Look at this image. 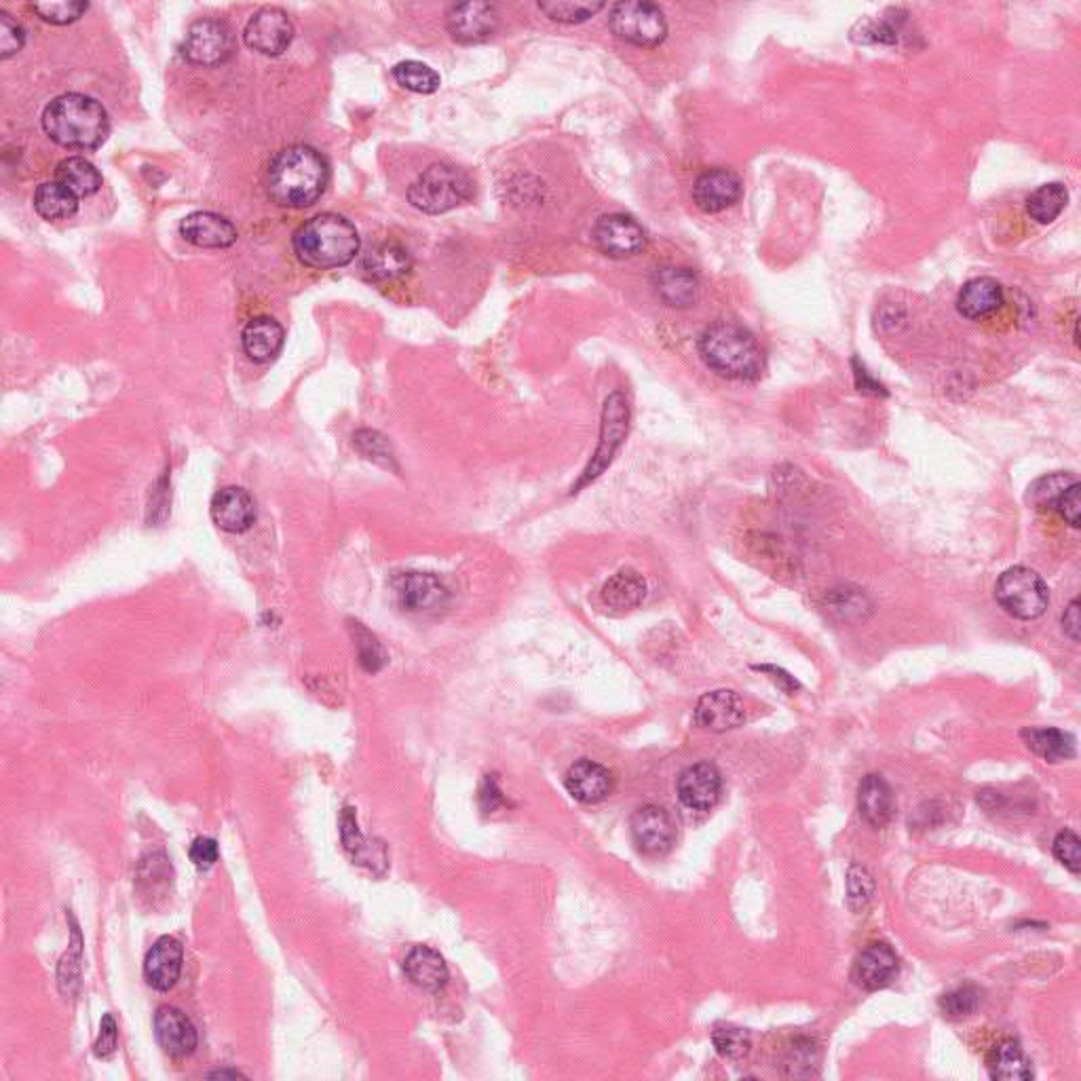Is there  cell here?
<instances>
[{
	"label": "cell",
	"instance_id": "cell-25",
	"mask_svg": "<svg viewBox=\"0 0 1081 1081\" xmlns=\"http://www.w3.org/2000/svg\"><path fill=\"white\" fill-rule=\"evenodd\" d=\"M404 974L412 984L429 993L442 991L449 982L446 961L438 951L429 946H414L410 951L404 961Z\"/></svg>",
	"mask_w": 1081,
	"mask_h": 1081
},
{
	"label": "cell",
	"instance_id": "cell-34",
	"mask_svg": "<svg viewBox=\"0 0 1081 1081\" xmlns=\"http://www.w3.org/2000/svg\"><path fill=\"white\" fill-rule=\"evenodd\" d=\"M56 180L77 197H91L102 188V174L82 157H68L56 169Z\"/></svg>",
	"mask_w": 1081,
	"mask_h": 1081
},
{
	"label": "cell",
	"instance_id": "cell-8",
	"mask_svg": "<svg viewBox=\"0 0 1081 1081\" xmlns=\"http://www.w3.org/2000/svg\"><path fill=\"white\" fill-rule=\"evenodd\" d=\"M628 425H630V406H628L626 395L617 391V393H612L611 397L605 402L602 428H600V444L596 449V454H593L588 470L583 471L581 480L572 489L574 492L583 489L586 484L593 482L596 478H600L602 471L611 465L615 452L619 450V446L626 440V435H628Z\"/></svg>",
	"mask_w": 1081,
	"mask_h": 1081
},
{
	"label": "cell",
	"instance_id": "cell-30",
	"mask_svg": "<svg viewBox=\"0 0 1081 1081\" xmlns=\"http://www.w3.org/2000/svg\"><path fill=\"white\" fill-rule=\"evenodd\" d=\"M412 268V256L404 245L389 244L372 247L364 258V271L376 282H393Z\"/></svg>",
	"mask_w": 1081,
	"mask_h": 1081
},
{
	"label": "cell",
	"instance_id": "cell-50",
	"mask_svg": "<svg viewBox=\"0 0 1081 1081\" xmlns=\"http://www.w3.org/2000/svg\"><path fill=\"white\" fill-rule=\"evenodd\" d=\"M847 887H849V900H852L854 906H864L868 900L873 898V892H875L873 878L859 866H854L849 871Z\"/></svg>",
	"mask_w": 1081,
	"mask_h": 1081
},
{
	"label": "cell",
	"instance_id": "cell-14",
	"mask_svg": "<svg viewBox=\"0 0 1081 1081\" xmlns=\"http://www.w3.org/2000/svg\"><path fill=\"white\" fill-rule=\"evenodd\" d=\"M499 23L497 9L490 2H463L454 4L446 16V26L452 39L463 45L487 41Z\"/></svg>",
	"mask_w": 1081,
	"mask_h": 1081
},
{
	"label": "cell",
	"instance_id": "cell-53",
	"mask_svg": "<svg viewBox=\"0 0 1081 1081\" xmlns=\"http://www.w3.org/2000/svg\"><path fill=\"white\" fill-rule=\"evenodd\" d=\"M480 803H482V809L489 814V812H494L501 803H503V796H501V790L497 788V782L487 777L484 782V788L480 793Z\"/></svg>",
	"mask_w": 1081,
	"mask_h": 1081
},
{
	"label": "cell",
	"instance_id": "cell-23",
	"mask_svg": "<svg viewBox=\"0 0 1081 1081\" xmlns=\"http://www.w3.org/2000/svg\"><path fill=\"white\" fill-rule=\"evenodd\" d=\"M564 786L574 800L583 805H596L611 795V772L593 760L583 758L569 769V774L564 777Z\"/></svg>",
	"mask_w": 1081,
	"mask_h": 1081
},
{
	"label": "cell",
	"instance_id": "cell-33",
	"mask_svg": "<svg viewBox=\"0 0 1081 1081\" xmlns=\"http://www.w3.org/2000/svg\"><path fill=\"white\" fill-rule=\"evenodd\" d=\"M35 209L45 220H66L77 214L79 197L58 180L42 183L35 190Z\"/></svg>",
	"mask_w": 1081,
	"mask_h": 1081
},
{
	"label": "cell",
	"instance_id": "cell-27",
	"mask_svg": "<svg viewBox=\"0 0 1081 1081\" xmlns=\"http://www.w3.org/2000/svg\"><path fill=\"white\" fill-rule=\"evenodd\" d=\"M898 974V957L887 944H871L856 961V980L868 991L887 986Z\"/></svg>",
	"mask_w": 1081,
	"mask_h": 1081
},
{
	"label": "cell",
	"instance_id": "cell-13",
	"mask_svg": "<svg viewBox=\"0 0 1081 1081\" xmlns=\"http://www.w3.org/2000/svg\"><path fill=\"white\" fill-rule=\"evenodd\" d=\"M744 195L741 178L725 167H713L697 176L694 183V202L706 214H720L734 207Z\"/></svg>",
	"mask_w": 1081,
	"mask_h": 1081
},
{
	"label": "cell",
	"instance_id": "cell-6",
	"mask_svg": "<svg viewBox=\"0 0 1081 1081\" xmlns=\"http://www.w3.org/2000/svg\"><path fill=\"white\" fill-rule=\"evenodd\" d=\"M609 23L617 39L642 49L659 47L668 37V21L664 11L645 0L615 4Z\"/></svg>",
	"mask_w": 1081,
	"mask_h": 1081
},
{
	"label": "cell",
	"instance_id": "cell-54",
	"mask_svg": "<svg viewBox=\"0 0 1081 1081\" xmlns=\"http://www.w3.org/2000/svg\"><path fill=\"white\" fill-rule=\"evenodd\" d=\"M207 1078H220V1080L223 1078H230V1080H237V1078H245V1075L242 1071H237V1069H218V1071L207 1073Z\"/></svg>",
	"mask_w": 1081,
	"mask_h": 1081
},
{
	"label": "cell",
	"instance_id": "cell-42",
	"mask_svg": "<svg viewBox=\"0 0 1081 1081\" xmlns=\"http://www.w3.org/2000/svg\"><path fill=\"white\" fill-rule=\"evenodd\" d=\"M75 923V918H72ZM72 932L77 934V944L75 949L68 951V955L61 960L60 972H58V979H60V989L63 995H72L79 986H81V936H79V927L75 923Z\"/></svg>",
	"mask_w": 1081,
	"mask_h": 1081
},
{
	"label": "cell",
	"instance_id": "cell-48",
	"mask_svg": "<svg viewBox=\"0 0 1081 1081\" xmlns=\"http://www.w3.org/2000/svg\"><path fill=\"white\" fill-rule=\"evenodd\" d=\"M117 1045H119V1026L110 1014H106L102 1024H100V1035L94 1043V1054H96V1059L108 1061V1059L115 1057Z\"/></svg>",
	"mask_w": 1081,
	"mask_h": 1081
},
{
	"label": "cell",
	"instance_id": "cell-20",
	"mask_svg": "<svg viewBox=\"0 0 1081 1081\" xmlns=\"http://www.w3.org/2000/svg\"><path fill=\"white\" fill-rule=\"evenodd\" d=\"M676 790H678L680 803L687 809L708 812V809L715 807L718 798H720L723 779H720V774H718L715 765L699 763V765L689 767L687 772H682V776L678 777Z\"/></svg>",
	"mask_w": 1081,
	"mask_h": 1081
},
{
	"label": "cell",
	"instance_id": "cell-18",
	"mask_svg": "<svg viewBox=\"0 0 1081 1081\" xmlns=\"http://www.w3.org/2000/svg\"><path fill=\"white\" fill-rule=\"evenodd\" d=\"M746 720L744 701L735 691H713L706 694L695 706V723L708 731H731Z\"/></svg>",
	"mask_w": 1081,
	"mask_h": 1081
},
{
	"label": "cell",
	"instance_id": "cell-37",
	"mask_svg": "<svg viewBox=\"0 0 1081 1081\" xmlns=\"http://www.w3.org/2000/svg\"><path fill=\"white\" fill-rule=\"evenodd\" d=\"M393 77L404 89L429 96L440 89V75L423 61H400L393 68Z\"/></svg>",
	"mask_w": 1081,
	"mask_h": 1081
},
{
	"label": "cell",
	"instance_id": "cell-17",
	"mask_svg": "<svg viewBox=\"0 0 1081 1081\" xmlns=\"http://www.w3.org/2000/svg\"><path fill=\"white\" fill-rule=\"evenodd\" d=\"M184 951L180 940L164 936L153 944L144 960V979L155 991H171L183 974Z\"/></svg>",
	"mask_w": 1081,
	"mask_h": 1081
},
{
	"label": "cell",
	"instance_id": "cell-36",
	"mask_svg": "<svg viewBox=\"0 0 1081 1081\" xmlns=\"http://www.w3.org/2000/svg\"><path fill=\"white\" fill-rule=\"evenodd\" d=\"M1069 204V190L1064 184H1043L1026 199V212L1038 225H1052Z\"/></svg>",
	"mask_w": 1081,
	"mask_h": 1081
},
{
	"label": "cell",
	"instance_id": "cell-1",
	"mask_svg": "<svg viewBox=\"0 0 1081 1081\" xmlns=\"http://www.w3.org/2000/svg\"><path fill=\"white\" fill-rule=\"evenodd\" d=\"M330 183L326 157L313 146H287L266 169V190L282 207L303 209L315 204Z\"/></svg>",
	"mask_w": 1081,
	"mask_h": 1081
},
{
	"label": "cell",
	"instance_id": "cell-28",
	"mask_svg": "<svg viewBox=\"0 0 1081 1081\" xmlns=\"http://www.w3.org/2000/svg\"><path fill=\"white\" fill-rule=\"evenodd\" d=\"M1003 287L991 277H976L961 287L957 308L967 320H982L1000 311L1003 305Z\"/></svg>",
	"mask_w": 1081,
	"mask_h": 1081
},
{
	"label": "cell",
	"instance_id": "cell-46",
	"mask_svg": "<svg viewBox=\"0 0 1081 1081\" xmlns=\"http://www.w3.org/2000/svg\"><path fill=\"white\" fill-rule=\"evenodd\" d=\"M353 440H355L357 449H360V452H362L366 459H370V461H376V463H383V465H387V468L391 465V461H393V456H391V449H389L387 440H385L381 433L364 429V431H357V433L353 435Z\"/></svg>",
	"mask_w": 1081,
	"mask_h": 1081
},
{
	"label": "cell",
	"instance_id": "cell-39",
	"mask_svg": "<svg viewBox=\"0 0 1081 1081\" xmlns=\"http://www.w3.org/2000/svg\"><path fill=\"white\" fill-rule=\"evenodd\" d=\"M713 1041H715L716 1052L727 1059V1061H741L748 1057L750 1052V1035L748 1031L739 1029V1026H718L713 1035Z\"/></svg>",
	"mask_w": 1081,
	"mask_h": 1081
},
{
	"label": "cell",
	"instance_id": "cell-24",
	"mask_svg": "<svg viewBox=\"0 0 1081 1081\" xmlns=\"http://www.w3.org/2000/svg\"><path fill=\"white\" fill-rule=\"evenodd\" d=\"M286 341V332L273 317H256L242 332L244 353L256 364L273 362Z\"/></svg>",
	"mask_w": 1081,
	"mask_h": 1081
},
{
	"label": "cell",
	"instance_id": "cell-11",
	"mask_svg": "<svg viewBox=\"0 0 1081 1081\" xmlns=\"http://www.w3.org/2000/svg\"><path fill=\"white\" fill-rule=\"evenodd\" d=\"M393 590L400 607L409 612L433 615L444 611L450 600L449 588L431 572H402L395 577Z\"/></svg>",
	"mask_w": 1081,
	"mask_h": 1081
},
{
	"label": "cell",
	"instance_id": "cell-40",
	"mask_svg": "<svg viewBox=\"0 0 1081 1081\" xmlns=\"http://www.w3.org/2000/svg\"><path fill=\"white\" fill-rule=\"evenodd\" d=\"M351 630L355 636V647H357L362 668L366 672H379L387 664V655H385L383 645L376 640L374 633L367 632L362 623H353Z\"/></svg>",
	"mask_w": 1081,
	"mask_h": 1081
},
{
	"label": "cell",
	"instance_id": "cell-44",
	"mask_svg": "<svg viewBox=\"0 0 1081 1081\" xmlns=\"http://www.w3.org/2000/svg\"><path fill=\"white\" fill-rule=\"evenodd\" d=\"M980 1005V991L976 986H960L940 1000V1008L949 1016H970Z\"/></svg>",
	"mask_w": 1081,
	"mask_h": 1081
},
{
	"label": "cell",
	"instance_id": "cell-16",
	"mask_svg": "<svg viewBox=\"0 0 1081 1081\" xmlns=\"http://www.w3.org/2000/svg\"><path fill=\"white\" fill-rule=\"evenodd\" d=\"M155 1035L165 1054L174 1059H186L197 1050V1029L183 1010L174 1005H161L155 1014Z\"/></svg>",
	"mask_w": 1081,
	"mask_h": 1081
},
{
	"label": "cell",
	"instance_id": "cell-26",
	"mask_svg": "<svg viewBox=\"0 0 1081 1081\" xmlns=\"http://www.w3.org/2000/svg\"><path fill=\"white\" fill-rule=\"evenodd\" d=\"M857 809L871 826L883 828L892 822L896 803L890 784L881 776H866L857 788Z\"/></svg>",
	"mask_w": 1081,
	"mask_h": 1081
},
{
	"label": "cell",
	"instance_id": "cell-21",
	"mask_svg": "<svg viewBox=\"0 0 1081 1081\" xmlns=\"http://www.w3.org/2000/svg\"><path fill=\"white\" fill-rule=\"evenodd\" d=\"M180 235L188 244L205 249L230 247L237 242V228L225 216L214 212L188 214L180 223Z\"/></svg>",
	"mask_w": 1081,
	"mask_h": 1081
},
{
	"label": "cell",
	"instance_id": "cell-29",
	"mask_svg": "<svg viewBox=\"0 0 1081 1081\" xmlns=\"http://www.w3.org/2000/svg\"><path fill=\"white\" fill-rule=\"evenodd\" d=\"M655 287L657 294L670 306H691L699 294V279L694 271L664 266L655 271Z\"/></svg>",
	"mask_w": 1081,
	"mask_h": 1081
},
{
	"label": "cell",
	"instance_id": "cell-35",
	"mask_svg": "<svg viewBox=\"0 0 1081 1081\" xmlns=\"http://www.w3.org/2000/svg\"><path fill=\"white\" fill-rule=\"evenodd\" d=\"M1022 739L1033 750L1048 763H1061L1075 755V739L1073 735L1064 734L1061 729H1026L1022 731Z\"/></svg>",
	"mask_w": 1081,
	"mask_h": 1081
},
{
	"label": "cell",
	"instance_id": "cell-52",
	"mask_svg": "<svg viewBox=\"0 0 1081 1081\" xmlns=\"http://www.w3.org/2000/svg\"><path fill=\"white\" fill-rule=\"evenodd\" d=\"M1080 600H1073V602L1069 605V609H1067L1064 615H1062V630H1064V633H1067L1071 640H1080Z\"/></svg>",
	"mask_w": 1081,
	"mask_h": 1081
},
{
	"label": "cell",
	"instance_id": "cell-47",
	"mask_svg": "<svg viewBox=\"0 0 1081 1081\" xmlns=\"http://www.w3.org/2000/svg\"><path fill=\"white\" fill-rule=\"evenodd\" d=\"M26 41L23 28L7 11H0V60H9L21 51Z\"/></svg>",
	"mask_w": 1081,
	"mask_h": 1081
},
{
	"label": "cell",
	"instance_id": "cell-15",
	"mask_svg": "<svg viewBox=\"0 0 1081 1081\" xmlns=\"http://www.w3.org/2000/svg\"><path fill=\"white\" fill-rule=\"evenodd\" d=\"M632 837L642 854H666L676 838L672 816L657 805L640 807L632 817Z\"/></svg>",
	"mask_w": 1081,
	"mask_h": 1081
},
{
	"label": "cell",
	"instance_id": "cell-38",
	"mask_svg": "<svg viewBox=\"0 0 1081 1081\" xmlns=\"http://www.w3.org/2000/svg\"><path fill=\"white\" fill-rule=\"evenodd\" d=\"M539 9L553 21L560 23H581L592 20L596 13L605 9V2H583V0H546L539 2Z\"/></svg>",
	"mask_w": 1081,
	"mask_h": 1081
},
{
	"label": "cell",
	"instance_id": "cell-32",
	"mask_svg": "<svg viewBox=\"0 0 1081 1081\" xmlns=\"http://www.w3.org/2000/svg\"><path fill=\"white\" fill-rule=\"evenodd\" d=\"M986 1069L993 1080L1024 1081L1033 1075L1031 1062L1026 1061L1021 1045L1012 1040L1001 1041L991 1050Z\"/></svg>",
	"mask_w": 1081,
	"mask_h": 1081
},
{
	"label": "cell",
	"instance_id": "cell-12",
	"mask_svg": "<svg viewBox=\"0 0 1081 1081\" xmlns=\"http://www.w3.org/2000/svg\"><path fill=\"white\" fill-rule=\"evenodd\" d=\"M593 242L611 258H630L645 249V228L626 214H607L593 226Z\"/></svg>",
	"mask_w": 1081,
	"mask_h": 1081
},
{
	"label": "cell",
	"instance_id": "cell-43",
	"mask_svg": "<svg viewBox=\"0 0 1081 1081\" xmlns=\"http://www.w3.org/2000/svg\"><path fill=\"white\" fill-rule=\"evenodd\" d=\"M89 9V2H79V0H66V2H37L35 4V11L41 16L42 20L49 21V23H56V26H63V23H72V21L81 20L82 13Z\"/></svg>",
	"mask_w": 1081,
	"mask_h": 1081
},
{
	"label": "cell",
	"instance_id": "cell-31",
	"mask_svg": "<svg viewBox=\"0 0 1081 1081\" xmlns=\"http://www.w3.org/2000/svg\"><path fill=\"white\" fill-rule=\"evenodd\" d=\"M602 600L612 609L619 611H630L642 605L647 598V581L645 577L633 569H623L615 572L611 579L602 586Z\"/></svg>",
	"mask_w": 1081,
	"mask_h": 1081
},
{
	"label": "cell",
	"instance_id": "cell-4",
	"mask_svg": "<svg viewBox=\"0 0 1081 1081\" xmlns=\"http://www.w3.org/2000/svg\"><path fill=\"white\" fill-rule=\"evenodd\" d=\"M292 245L303 265L327 271L347 266L357 256L360 235L345 216L320 214L298 226Z\"/></svg>",
	"mask_w": 1081,
	"mask_h": 1081
},
{
	"label": "cell",
	"instance_id": "cell-9",
	"mask_svg": "<svg viewBox=\"0 0 1081 1081\" xmlns=\"http://www.w3.org/2000/svg\"><path fill=\"white\" fill-rule=\"evenodd\" d=\"M184 58L195 66L214 68L225 63L235 51V35L226 21H195L184 37L180 47Z\"/></svg>",
	"mask_w": 1081,
	"mask_h": 1081
},
{
	"label": "cell",
	"instance_id": "cell-10",
	"mask_svg": "<svg viewBox=\"0 0 1081 1081\" xmlns=\"http://www.w3.org/2000/svg\"><path fill=\"white\" fill-rule=\"evenodd\" d=\"M294 39V26L286 11L277 7H265L256 11L244 30V41L249 49L263 56H282Z\"/></svg>",
	"mask_w": 1081,
	"mask_h": 1081
},
{
	"label": "cell",
	"instance_id": "cell-3",
	"mask_svg": "<svg viewBox=\"0 0 1081 1081\" xmlns=\"http://www.w3.org/2000/svg\"><path fill=\"white\" fill-rule=\"evenodd\" d=\"M706 366L731 381H758L765 372V353L755 334L735 322H716L699 338Z\"/></svg>",
	"mask_w": 1081,
	"mask_h": 1081
},
{
	"label": "cell",
	"instance_id": "cell-49",
	"mask_svg": "<svg viewBox=\"0 0 1081 1081\" xmlns=\"http://www.w3.org/2000/svg\"><path fill=\"white\" fill-rule=\"evenodd\" d=\"M1080 492V482L1071 484L1069 489L1062 492L1061 499H1059V501H1057V505H1054V511H1059L1062 520H1064L1067 524H1071L1073 529H1080L1081 524Z\"/></svg>",
	"mask_w": 1081,
	"mask_h": 1081
},
{
	"label": "cell",
	"instance_id": "cell-22",
	"mask_svg": "<svg viewBox=\"0 0 1081 1081\" xmlns=\"http://www.w3.org/2000/svg\"><path fill=\"white\" fill-rule=\"evenodd\" d=\"M341 838H343V845H345L348 856L355 864L366 866L376 875H383L387 871L389 857L385 843L383 841H370L360 833L355 809H351V807H345L343 816H341Z\"/></svg>",
	"mask_w": 1081,
	"mask_h": 1081
},
{
	"label": "cell",
	"instance_id": "cell-41",
	"mask_svg": "<svg viewBox=\"0 0 1081 1081\" xmlns=\"http://www.w3.org/2000/svg\"><path fill=\"white\" fill-rule=\"evenodd\" d=\"M1078 480L1069 473H1054V475H1045L1041 478L1040 482L1033 484L1031 489V497H1033V503L1041 508V510H1054L1057 501L1061 499L1062 492L1069 489L1071 484H1075Z\"/></svg>",
	"mask_w": 1081,
	"mask_h": 1081
},
{
	"label": "cell",
	"instance_id": "cell-7",
	"mask_svg": "<svg viewBox=\"0 0 1081 1081\" xmlns=\"http://www.w3.org/2000/svg\"><path fill=\"white\" fill-rule=\"evenodd\" d=\"M995 598L1003 611L1024 621L1041 617L1050 602L1045 581L1038 572L1024 567H1014L1001 574Z\"/></svg>",
	"mask_w": 1081,
	"mask_h": 1081
},
{
	"label": "cell",
	"instance_id": "cell-2",
	"mask_svg": "<svg viewBox=\"0 0 1081 1081\" xmlns=\"http://www.w3.org/2000/svg\"><path fill=\"white\" fill-rule=\"evenodd\" d=\"M42 129L56 144L75 150H91L106 143L110 134L108 112L102 104L82 94H63L47 104Z\"/></svg>",
	"mask_w": 1081,
	"mask_h": 1081
},
{
	"label": "cell",
	"instance_id": "cell-19",
	"mask_svg": "<svg viewBox=\"0 0 1081 1081\" xmlns=\"http://www.w3.org/2000/svg\"><path fill=\"white\" fill-rule=\"evenodd\" d=\"M209 513L218 529L239 534L249 531L256 522V503L247 490L226 487L214 494Z\"/></svg>",
	"mask_w": 1081,
	"mask_h": 1081
},
{
	"label": "cell",
	"instance_id": "cell-45",
	"mask_svg": "<svg viewBox=\"0 0 1081 1081\" xmlns=\"http://www.w3.org/2000/svg\"><path fill=\"white\" fill-rule=\"evenodd\" d=\"M1054 856L1062 862L1073 875H1080L1081 871V843L1080 837L1073 831H1062L1054 838Z\"/></svg>",
	"mask_w": 1081,
	"mask_h": 1081
},
{
	"label": "cell",
	"instance_id": "cell-51",
	"mask_svg": "<svg viewBox=\"0 0 1081 1081\" xmlns=\"http://www.w3.org/2000/svg\"><path fill=\"white\" fill-rule=\"evenodd\" d=\"M190 862L199 868V871H209L218 857H220V849H218V843L214 838L199 837L195 838V843L190 845Z\"/></svg>",
	"mask_w": 1081,
	"mask_h": 1081
},
{
	"label": "cell",
	"instance_id": "cell-5",
	"mask_svg": "<svg viewBox=\"0 0 1081 1081\" xmlns=\"http://www.w3.org/2000/svg\"><path fill=\"white\" fill-rule=\"evenodd\" d=\"M473 180L470 174L449 164L428 167L409 188V202L423 214H446L450 209L470 202Z\"/></svg>",
	"mask_w": 1081,
	"mask_h": 1081
}]
</instances>
